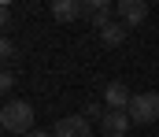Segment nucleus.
Wrapping results in <instances>:
<instances>
[{
	"label": "nucleus",
	"instance_id": "nucleus-1",
	"mask_svg": "<svg viewBox=\"0 0 159 137\" xmlns=\"http://www.w3.org/2000/svg\"><path fill=\"white\" fill-rule=\"evenodd\" d=\"M0 122L7 134H34V107L26 100H7L0 111Z\"/></svg>",
	"mask_w": 159,
	"mask_h": 137
},
{
	"label": "nucleus",
	"instance_id": "nucleus-2",
	"mask_svg": "<svg viewBox=\"0 0 159 137\" xmlns=\"http://www.w3.org/2000/svg\"><path fill=\"white\" fill-rule=\"evenodd\" d=\"M129 119H133V122H141V126L159 122V93H133Z\"/></svg>",
	"mask_w": 159,
	"mask_h": 137
},
{
	"label": "nucleus",
	"instance_id": "nucleus-3",
	"mask_svg": "<svg viewBox=\"0 0 159 137\" xmlns=\"http://www.w3.org/2000/svg\"><path fill=\"white\" fill-rule=\"evenodd\" d=\"M52 137H93V130H89L85 115H67L52 126Z\"/></svg>",
	"mask_w": 159,
	"mask_h": 137
},
{
	"label": "nucleus",
	"instance_id": "nucleus-4",
	"mask_svg": "<svg viewBox=\"0 0 159 137\" xmlns=\"http://www.w3.org/2000/svg\"><path fill=\"white\" fill-rule=\"evenodd\" d=\"M115 11H119V22H126V26H141L148 19V4L144 0H119Z\"/></svg>",
	"mask_w": 159,
	"mask_h": 137
},
{
	"label": "nucleus",
	"instance_id": "nucleus-5",
	"mask_svg": "<svg viewBox=\"0 0 159 137\" xmlns=\"http://www.w3.org/2000/svg\"><path fill=\"white\" fill-rule=\"evenodd\" d=\"M104 100H107V111H129V104H133V93L126 89L122 82H111V85L104 89Z\"/></svg>",
	"mask_w": 159,
	"mask_h": 137
},
{
	"label": "nucleus",
	"instance_id": "nucleus-6",
	"mask_svg": "<svg viewBox=\"0 0 159 137\" xmlns=\"http://www.w3.org/2000/svg\"><path fill=\"white\" fill-rule=\"evenodd\" d=\"M129 111H107L104 115V122H100V130H104V137H122L126 130H129Z\"/></svg>",
	"mask_w": 159,
	"mask_h": 137
},
{
	"label": "nucleus",
	"instance_id": "nucleus-7",
	"mask_svg": "<svg viewBox=\"0 0 159 137\" xmlns=\"http://www.w3.org/2000/svg\"><path fill=\"white\" fill-rule=\"evenodd\" d=\"M78 15H85V0H52V19L70 22Z\"/></svg>",
	"mask_w": 159,
	"mask_h": 137
},
{
	"label": "nucleus",
	"instance_id": "nucleus-8",
	"mask_svg": "<svg viewBox=\"0 0 159 137\" xmlns=\"http://www.w3.org/2000/svg\"><path fill=\"white\" fill-rule=\"evenodd\" d=\"M126 30H129L126 22H119V19H111V22H104V26H100V41L115 48V45H122V41H126Z\"/></svg>",
	"mask_w": 159,
	"mask_h": 137
},
{
	"label": "nucleus",
	"instance_id": "nucleus-9",
	"mask_svg": "<svg viewBox=\"0 0 159 137\" xmlns=\"http://www.w3.org/2000/svg\"><path fill=\"white\" fill-rule=\"evenodd\" d=\"M85 19H93L100 30L104 22H111V4L107 0H85Z\"/></svg>",
	"mask_w": 159,
	"mask_h": 137
},
{
	"label": "nucleus",
	"instance_id": "nucleus-10",
	"mask_svg": "<svg viewBox=\"0 0 159 137\" xmlns=\"http://www.w3.org/2000/svg\"><path fill=\"white\" fill-rule=\"evenodd\" d=\"M104 115H107L104 104H89V107H85V119H100V122H104Z\"/></svg>",
	"mask_w": 159,
	"mask_h": 137
},
{
	"label": "nucleus",
	"instance_id": "nucleus-11",
	"mask_svg": "<svg viewBox=\"0 0 159 137\" xmlns=\"http://www.w3.org/2000/svg\"><path fill=\"white\" fill-rule=\"evenodd\" d=\"M0 56H4V59H15V45H11V37L0 41Z\"/></svg>",
	"mask_w": 159,
	"mask_h": 137
},
{
	"label": "nucleus",
	"instance_id": "nucleus-12",
	"mask_svg": "<svg viewBox=\"0 0 159 137\" xmlns=\"http://www.w3.org/2000/svg\"><path fill=\"white\" fill-rule=\"evenodd\" d=\"M11 85H15V74H11V71H4V74H0V89L7 93Z\"/></svg>",
	"mask_w": 159,
	"mask_h": 137
},
{
	"label": "nucleus",
	"instance_id": "nucleus-13",
	"mask_svg": "<svg viewBox=\"0 0 159 137\" xmlns=\"http://www.w3.org/2000/svg\"><path fill=\"white\" fill-rule=\"evenodd\" d=\"M26 137H52L48 130H34V134H26Z\"/></svg>",
	"mask_w": 159,
	"mask_h": 137
}]
</instances>
